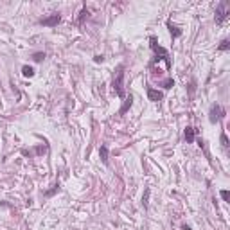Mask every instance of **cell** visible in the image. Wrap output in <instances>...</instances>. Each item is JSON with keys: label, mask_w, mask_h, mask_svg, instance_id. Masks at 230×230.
I'll return each instance as SVG.
<instances>
[{"label": "cell", "mask_w": 230, "mask_h": 230, "mask_svg": "<svg viewBox=\"0 0 230 230\" xmlns=\"http://www.w3.org/2000/svg\"><path fill=\"white\" fill-rule=\"evenodd\" d=\"M223 115V112H221V108L218 105H214L212 108H210V122H218L220 121V117Z\"/></svg>", "instance_id": "obj_6"}, {"label": "cell", "mask_w": 230, "mask_h": 230, "mask_svg": "<svg viewBox=\"0 0 230 230\" xmlns=\"http://www.w3.org/2000/svg\"><path fill=\"white\" fill-rule=\"evenodd\" d=\"M60 22H61V16H60L58 13H54V14H51L49 18H43L42 23H43V25H47V27H54V25H58Z\"/></svg>", "instance_id": "obj_4"}, {"label": "cell", "mask_w": 230, "mask_h": 230, "mask_svg": "<svg viewBox=\"0 0 230 230\" xmlns=\"http://www.w3.org/2000/svg\"><path fill=\"white\" fill-rule=\"evenodd\" d=\"M167 27H169V31H171V34H173V38H178V36L182 34V31H180L178 27H175L171 22H167Z\"/></svg>", "instance_id": "obj_10"}, {"label": "cell", "mask_w": 230, "mask_h": 230, "mask_svg": "<svg viewBox=\"0 0 230 230\" xmlns=\"http://www.w3.org/2000/svg\"><path fill=\"white\" fill-rule=\"evenodd\" d=\"M86 16H88V11H86V7H83V9H81V13H79V20H77V23H83Z\"/></svg>", "instance_id": "obj_13"}, {"label": "cell", "mask_w": 230, "mask_h": 230, "mask_svg": "<svg viewBox=\"0 0 230 230\" xmlns=\"http://www.w3.org/2000/svg\"><path fill=\"white\" fill-rule=\"evenodd\" d=\"M149 194H151V189L147 187L146 192H144V196H142V205H144V209H147V205H149Z\"/></svg>", "instance_id": "obj_12"}, {"label": "cell", "mask_w": 230, "mask_h": 230, "mask_svg": "<svg viewBox=\"0 0 230 230\" xmlns=\"http://www.w3.org/2000/svg\"><path fill=\"white\" fill-rule=\"evenodd\" d=\"M221 144H223V147H228V138L225 133H221Z\"/></svg>", "instance_id": "obj_15"}, {"label": "cell", "mask_w": 230, "mask_h": 230, "mask_svg": "<svg viewBox=\"0 0 230 230\" xmlns=\"http://www.w3.org/2000/svg\"><path fill=\"white\" fill-rule=\"evenodd\" d=\"M230 11H227V2H221L220 6H218V9H216V23L221 25L223 22L228 18Z\"/></svg>", "instance_id": "obj_3"}, {"label": "cell", "mask_w": 230, "mask_h": 230, "mask_svg": "<svg viewBox=\"0 0 230 230\" xmlns=\"http://www.w3.org/2000/svg\"><path fill=\"white\" fill-rule=\"evenodd\" d=\"M228 47H230L228 40H223V42L220 43V51H228Z\"/></svg>", "instance_id": "obj_14"}, {"label": "cell", "mask_w": 230, "mask_h": 230, "mask_svg": "<svg viewBox=\"0 0 230 230\" xmlns=\"http://www.w3.org/2000/svg\"><path fill=\"white\" fill-rule=\"evenodd\" d=\"M112 86H113L115 94L119 95L121 99H124V72H122V67L117 68V74H115V79L112 83Z\"/></svg>", "instance_id": "obj_1"}, {"label": "cell", "mask_w": 230, "mask_h": 230, "mask_svg": "<svg viewBox=\"0 0 230 230\" xmlns=\"http://www.w3.org/2000/svg\"><path fill=\"white\" fill-rule=\"evenodd\" d=\"M194 135H196V133H194V128H192V126H187V128H185V140H187L189 144L194 142Z\"/></svg>", "instance_id": "obj_8"}, {"label": "cell", "mask_w": 230, "mask_h": 230, "mask_svg": "<svg viewBox=\"0 0 230 230\" xmlns=\"http://www.w3.org/2000/svg\"><path fill=\"white\" fill-rule=\"evenodd\" d=\"M221 198L225 199V201H230V192L228 191H221Z\"/></svg>", "instance_id": "obj_17"}, {"label": "cell", "mask_w": 230, "mask_h": 230, "mask_svg": "<svg viewBox=\"0 0 230 230\" xmlns=\"http://www.w3.org/2000/svg\"><path fill=\"white\" fill-rule=\"evenodd\" d=\"M32 58H34V61H42L43 58H45V54H43V52H36Z\"/></svg>", "instance_id": "obj_16"}, {"label": "cell", "mask_w": 230, "mask_h": 230, "mask_svg": "<svg viewBox=\"0 0 230 230\" xmlns=\"http://www.w3.org/2000/svg\"><path fill=\"white\" fill-rule=\"evenodd\" d=\"M99 157H101V160H103V164H108V147L106 146L99 147Z\"/></svg>", "instance_id": "obj_9"}, {"label": "cell", "mask_w": 230, "mask_h": 230, "mask_svg": "<svg viewBox=\"0 0 230 230\" xmlns=\"http://www.w3.org/2000/svg\"><path fill=\"white\" fill-rule=\"evenodd\" d=\"M133 105V97L131 95H128L124 99V103H122V106H121V110H119V115H124L128 110H129V106Z\"/></svg>", "instance_id": "obj_7"}, {"label": "cell", "mask_w": 230, "mask_h": 230, "mask_svg": "<svg viewBox=\"0 0 230 230\" xmlns=\"http://www.w3.org/2000/svg\"><path fill=\"white\" fill-rule=\"evenodd\" d=\"M147 97H149V101H153V103H160L162 97H164V94L158 92V90H155V88H147Z\"/></svg>", "instance_id": "obj_5"}, {"label": "cell", "mask_w": 230, "mask_h": 230, "mask_svg": "<svg viewBox=\"0 0 230 230\" xmlns=\"http://www.w3.org/2000/svg\"><path fill=\"white\" fill-rule=\"evenodd\" d=\"M22 74H23L25 77H32V76H34V68L29 67V65H25V67L22 68Z\"/></svg>", "instance_id": "obj_11"}, {"label": "cell", "mask_w": 230, "mask_h": 230, "mask_svg": "<svg viewBox=\"0 0 230 230\" xmlns=\"http://www.w3.org/2000/svg\"><path fill=\"white\" fill-rule=\"evenodd\" d=\"M149 42H151V49L155 51V54H157V56H162V60H166L167 67H171V60H169L167 51H166V49H162L160 45H157V38H155V36H151V38H149Z\"/></svg>", "instance_id": "obj_2"}, {"label": "cell", "mask_w": 230, "mask_h": 230, "mask_svg": "<svg viewBox=\"0 0 230 230\" xmlns=\"http://www.w3.org/2000/svg\"><path fill=\"white\" fill-rule=\"evenodd\" d=\"M173 84H175V81H173V79L169 77V79H166V81H164V88H171Z\"/></svg>", "instance_id": "obj_18"}]
</instances>
